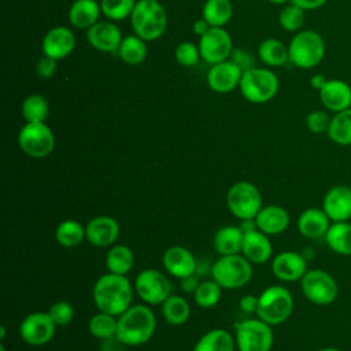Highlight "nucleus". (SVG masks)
I'll return each instance as SVG.
<instances>
[{
    "label": "nucleus",
    "mask_w": 351,
    "mask_h": 351,
    "mask_svg": "<svg viewBox=\"0 0 351 351\" xmlns=\"http://www.w3.org/2000/svg\"><path fill=\"white\" fill-rule=\"evenodd\" d=\"M241 75L243 71L228 59L217 64H211L207 73V85L217 93H229L239 88Z\"/></svg>",
    "instance_id": "nucleus-20"
},
{
    "label": "nucleus",
    "mask_w": 351,
    "mask_h": 351,
    "mask_svg": "<svg viewBox=\"0 0 351 351\" xmlns=\"http://www.w3.org/2000/svg\"><path fill=\"white\" fill-rule=\"evenodd\" d=\"M211 26L208 25V22L206 21V19H203V18H200V19H196L195 22H193V25H192V30H193V33L200 38L204 33H207V30L210 29Z\"/></svg>",
    "instance_id": "nucleus-51"
},
{
    "label": "nucleus",
    "mask_w": 351,
    "mask_h": 351,
    "mask_svg": "<svg viewBox=\"0 0 351 351\" xmlns=\"http://www.w3.org/2000/svg\"><path fill=\"white\" fill-rule=\"evenodd\" d=\"M229 60H232L243 73L256 66V59L254 53L245 48H233Z\"/></svg>",
    "instance_id": "nucleus-45"
},
{
    "label": "nucleus",
    "mask_w": 351,
    "mask_h": 351,
    "mask_svg": "<svg viewBox=\"0 0 351 351\" xmlns=\"http://www.w3.org/2000/svg\"><path fill=\"white\" fill-rule=\"evenodd\" d=\"M88 329L90 335L99 340H107L117 336L118 317L111 315L104 311L93 314L88 322Z\"/></svg>",
    "instance_id": "nucleus-37"
},
{
    "label": "nucleus",
    "mask_w": 351,
    "mask_h": 351,
    "mask_svg": "<svg viewBox=\"0 0 351 351\" xmlns=\"http://www.w3.org/2000/svg\"><path fill=\"white\" fill-rule=\"evenodd\" d=\"M269 3H271V4H277V5H280V4H285V3H289V0H267Z\"/></svg>",
    "instance_id": "nucleus-53"
},
{
    "label": "nucleus",
    "mask_w": 351,
    "mask_h": 351,
    "mask_svg": "<svg viewBox=\"0 0 351 351\" xmlns=\"http://www.w3.org/2000/svg\"><path fill=\"white\" fill-rule=\"evenodd\" d=\"M221 296H222V288L213 278L200 281L196 291L193 292L195 303L202 308L215 307L219 303Z\"/></svg>",
    "instance_id": "nucleus-39"
},
{
    "label": "nucleus",
    "mask_w": 351,
    "mask_h": 351,
    "mask_svg": "<svg viewBox=\"0 0 351 351\" xmlns=\"http://www.w3.org/2000/svg\"><path fill=\"white\" fill-rule=\"evenodd\" d=\"M119 223L110 215H97L85 225V239L95 247H111L119 236Z\"/></svg>",
    "instance_id": "nucleus-18"
},
{
    "label": "nucleus",
    "mask_w": 351,
    "mask_h": 351,
    "mask_svg": "<svg viewBox=\"0 0 351 351\" xmlns=\"http://www.w3.org/2000/svg\"><path fill=\"white\" fill-rule=\"evenodd\" d=\"M134 292L148 306L162 304L171 295L170 280L156 269H144L134 278Z\"/></svg>",
    "instance_id": "nucleus-12"
},
{
    "label": "nucleus",
    "mask_w": 351,
    "mask_h": 351,
    "mask_svg": "<svg viewBox=\"0 0 351 351\" xmlns=\"http://www.w3.org/2000/svg\"><path fill=\"white\" fill-rule=\"evenodd\" d=\"M330 117L324 110H313L306 117V126L314 134H322L328 132Z\"/></svg>",
    "instance_id": "nucleus-44"
},
{
    "label": "nucleus",
    "mask_w": 351,
    "mask_h": 351,
    "mask_svg": "<svg viewBox=\"0 0 351 351\" xmlns=\"http://www.w3.org/2000/svg\"><path fill=\"white\" fill-rule=\"evenodd\" d=\"M280 81L274 71L267 67H252L243 73L240 80V93L254 104H263L273 100L278 92Z\"/></svg>",
    "instance_id": "nucleus-5"
},
{
    "label": "nucleus",
    "mask_w": 351,
    "mask_h": 351,
    "mask_svg": "<svg viewBox=\"0 0 351 351\" xmlns=\"http://www.w3.org/2000/svg\"><path fill=\"white\" fill-rule=\"evenodd\" d=\"M234 336L226 329L215 328L203 333L195 343L192 351H234Z\"/></svg>",
    "instance_id": "nucleus-28"
},
{
    "label": "nucleus",
    "mask_w": 351,
    "mask_h": 351,
    "mask_svg": "<svg viewBox=\"0 0 351 351\" xmlns=\"http://www.w3.org/2000/svg\"><path fill=\"white\" fill-rule=\"evenodd\" d=\"M326 134L329 140L337 145H351V107L330 117Z\"/></svg>",
    "instance_id": "nucleus-33"
},
{
    "label": "nucleus",
    "mask_w": 351,
    "mask_h": 351,
    "mask_svg": "<svg viewBox=\"0 0 351 351\" xmlns=\"http://www.w3.org/2000/svg\"><path fill=\"white\" fill-rule=\"evenodd\" d=\"M239 307L245 313V314H256L258 310V296L255 295H244L240 302H239Z\"/></svg>",
    "instance_id": "nucleus-47"
},
{
    "label": "nucleus",
    "mask_w": 351,
    "mask_h": 351,
    "mask_svg": "<svg viewBox=\"0 0 351 351\" xmlns=\"http://www.w3.org/2000/svg\"><path fill=\"white\" fill-rule=\"evenodd\" d=\"M199 277L196 274H192V276H188V277H184L180 280V288L185 292V293H192L196 291L197 285H199Z\"/></svg>",
    "instance_id": "nucleus-48"
},
{
    "label": "nucleus",
    "mask_w": 351,
    "mask_h": 351,
    "mask_svg": "<svg viewBox=\"0 0 351 351\" xmlns=\"http://www.w3.org/2000/svg\"><path fill=\"white\" fill-rule=\"evenodd\" d=\"M134 5L136 0H100L101 14L112 22L130 18Z\"/></svg>",
    "instance_id": "nucleus-40"
},
{
    "label": "nucleus",
    "mask_w": 351,
    "mask_h": 351,
    "mask_svg": "<svg viewBox=\"0 0 351 351\" xmlns=\"http://www.w3.org/2000/svg\"><path fill=\"white\" fill-rule=\"evenodd\" d=\"M328 0H289V3L300 7L304 11H311V10H317L321 8Z\"/></svg>",
    "instance_id": "nucleus-50"
},
{
    "label": "nucleus",
    "mask_w": 351,
    "mask_h": 351,
    "mask_svg": "<svg viewBox=\"0 0 351 351\" xmlns=\"http://www.w3.org/2000/svg\"><path fill=\"white\" fill-rule=\"evenodd\" d=\"M226 207L237 219H255L263 207L261 191L250 181L234 182L226 193Z\"/></svg>",
    "instance_id": "nucleus-9"
},
{
    "label": "nucleus",
    "mask_w": 351,
    "mask_h": 351,
    "mask_svg": "<svg viewBox=\"0 0 351 351\" xmlns=\"http://www.w3.org/2000/svg\"><path fill=\"white\" fill-rule=\"evenodd\" d=\"M85 239V225L75 219H64L55 229V240L64 248H74Z\"/></svg>",
    "instance_id": "nucleus-36"
},
{
    "label": "nucleus",
    "mask_w": 351,
    "mask_h": 351,
    "mask_svg": "<svg viewBox=\"0 0 351 351\" xmlns=\"http://www.w3.org/2000/svg\"><path fill=\"white\" fill-rule=\"evenodd\" d=\"M48 314L56 326H67L74 319V308L66 300H58L51 304Z\"/></svg>",
    "instance_id": "nucleus-43"
},
{
    "label": "nucleus",
    "mask_w": 351,
    "mask_h": 351,
    "mask_svg": "<svg viewBox=\"0 0 351 351\" xmlns=\"http://www.w3.org/2000/svg\"><path fill=\"white\" fill-rule=\"evenodd\" d=\"M18 145L25 155L43 159L52 154L55 134L45 122H26L18 133Z\"/></svg>",
    "instance_id": "nucleus-10"
},
{
    "label": "nucleus",
    "mask_w": 351,
    "mask_h": 351,
    "mask_svg": "<svg viewBox=\"0 0 351 351\" xmlns=\"http://www.w3.org/2000/svg\"><path fill=\"white\" fill-rule=\"evenodd\" d=\"M133 33L144 41H155L167 27V14L159 1L137 0L130 15Z\"/></svg>",
    "instance_id": "nucleus-4"
},
{
    "label": "nucleus",
    "mask_w": 351,
    "mask_h": 351,
    "mask_svg": "<svg viewBox=\"0 0 351 351\" xmlns=\"http://www.w3.org/2000/svg\"><path fill=\"white\" fill-rule=\"evenodd\" d=\"M322 208L332 222L351 219V188L347 185H335L326 191L322 199Z\"/></svg>",
    "instance_id": "nucleus-19"
},
{
    "label": "nucleus",
    "mask_w": 351,
    "mask_h": 351,
    "mask_svg": "<svg viewBox=\"0 0 351 351\" xmlns=\"http://www.w3.org/2000/svg\"><path fill=\"white\" fill-rule=\"evenodd\" d=\"M0 351H5V347H4V344H3V343L0 344Z\"/></svg>",
    "instance_id": "nucleus-55"
},
{
    "label": "nucleus",
    "mask_w": 351,
    "mask_h": 351,
    "mask_svg": "<svg viewBox=\"0 0 351 351\" xmlns=\"http://www.w3.org/2000/svg\"><path fill=\"white\" fill-rule=\"evenodd\" d=\"M152 1H159V0H152Z\"/></svg>",
    "instance_id": "nucleus-56"
},
{
    "label": "nucleus",
    "mask_w": 351,
    "mask_h": 351,
    "mask_svg": "<svg viewBox=\"0 0 351 351\" xmlns=\"http://www.w3.org/2000/svg\"><path fill=\"white\" fill-rule=\"evenodd\" d=\"M197 263L199 262L196 256L182 245L169 247L162 256V265L165 270L178 280L196 274Z\"/></svg>",
    "instance_id": "nucleus-16"
},
{
    "label": "nucleus",
    "mask_w": 351,
    "mask_h": 351,
    "mask_svg": "<svg viewBox=\"0 0 351 351\" xmlns=\"http://www.w3.org/2000/svg\"><path fill=\"white\" fill-rule=\"evenodd\" d=\"M304 10L288 3L278 14V23L287 32H299L304 23Z\"/></svg>",
    "instance_id": "nucleus-41"
},
{
    "label": "nucleus",
    "mask_w": 351,
    "mask_h": 351,
    "mask_svg": "<svg viewBox=\"0 0 351 351\" xmlns=\"http://www.w3.org/2000/svg\"><path fill=\"white\" fill-rule=\"evenodd\" d=\"M156 330V317L148 304H132L118 317L117 337L126 346L148 343Z\"/></svg>",
    "instance_id": "nucleus-2"
},
{
    "label": "nucleus",
    "mask_w": 351,
    "mask_h": 351,
    "mask_svg": "<svg viewBox=\"0 0 351 351\" xmlns=\"http://www.w3.org/2000/svg\"><path fill=\"white\" fill-rule=\"evenodd\" d=\"M293 311V296L282 285H270L258 296L256 317L271 326L285 322Z\"/></svg>",
    "instance_id": "nucleus-6"
},
{
    "label": "nucleus",
    "mask_w": 351,
    "mask_h": 351,
    "mask_svg": "<svg viewBox=\"0 0 351 351\" xmlns=\"http://www.w3.org/2000/svg\"><path fill=\"white\" fill-rule=\"evenodd\" d=\"M332 221L324 211V208L310 207L300 213L298 218V230L299 233L310 240H317L325 237Z\"/></svg>",
    "instance_id": "nucleus-24"
},
{
    "label": "nucleus",
    "mask_w": 351,
    "mask_h": 351,
    "mask_svg": "<svg viewBox=\"0 0 351 351\" xmlns=\"http://www.w3.org/2000/svg\"><path fill=\"white\" fill-rule=\"evenodd\" d=\"M21 112L26 122H45L49 114V104L43 95L32 93L23 99Z\"/></svg>",
    "instance_id": "nucleus-38"
},
{
    "label": "nucleus",
    "mask_w": 351,
    "mask_h": 351,
    "mask_svg": "<svg viewBox=\"0 0 351 351\" xmlns=\"http://www.w3.org/2000/svg\"><path fill=\"white\" fill-rule=\"evenodd\" d=\"M326 81H328V78H326L324 74L317 73V74H314V75L310 78V85H311L313 89L319 90V89L326 84Z\"/></svg>",
    "instance_id": "nucleus-52"
},
{
    "label": "nucleus",
    "mask_w": 351,
    "mask_h": 351,
    "mask_svg": "<svg viewBox=\"0 0 351 351\" xmlns=\"http://www.w3.org/2000/svg\"><path fill=\"white\" fill-rule=\"evenodd\" d=\"M174 58L178 64H181L184 67H192L200 59L199 45H196L192 41H182L176 47Z\"/></svg>",
    "instance_id": "nucleus-42"
},
{
    "label": "nucleus",
    "mask_w": 351,
    "mask_h": 351,
    "mask_svg": "<svg viewBox=\"0 0 351 351\" xmlns=\"http://www.w3.org/2000/svg\"><path fill=\"white\" fill-rule=\"evenodd\" d=\"M125 347H128L125 343H122L117 336L103 340L100 351H125Z\"/></svg>",
    "instance_id": "nucleus-49"
},
{
    "label": "nucleus",
    "mask_w": 351,
    "mask_h": 351,
    "mask_svg": "<svg viewBox=\"0 0 351 351\" xmlns=\"http://www.w3.org/2000/svg\"><path fill=\"white\" fill-rule=\"evenodd\" d=\"M55 329L56 325L51 319L48 311H34L21 321L19 336L26 344L40 347L52 340Z\"/></svg>",
    "instance_id": "nucleus-14"
},
{
    "label": "nucleus",
    "mask_w": 351,
    "mask_h": 351,
    "mask_svg": "<svg viewBox=\"0 0 351 351\" xmlns=\"http://www.w3.org/2000/svg\"><path fill=\"white\" fill-rule=\"evenodd\" d=\"M325 53V40L317 30H299L288 44L289 63L302 70H310L318 66L324 60Z\"/></svg>",
    "instance_id": "nucleus-3"
},
{
    "label": "nucleus",
    "mask_w": 351,
    "mask_h": 351,
    "mask_svg": "<svg viewBox=\"0 0 351 351\" xmlns=\"http://www.w3.org/2000/svg\"><path fill=\"white\" fill-rule=\"evenodd\" d=\"M122 38L121 29L112 21H99L86 30L88 43L100 52L118 51Z\"/></svg>",
    "instance_id": "nucleus-21"
},
{
    "label": "nucleus",
    "mask_w": 351,
    "mask_h": 351,
    "mask_svg": "<svg viewBox=\"0 0 351 351\" xmlns=\"http://www.w3.org/2000/svg\"><path fill=\"white\" fill-rule=\"evenodd\" d=\"M162 315L165 321L171 326L184 325L191 317V306L186 299L181 295H170L160 304Z\"/></svg>",
    "instance_id": "nucleus-32"
},
{
    "label": "nucleus",
    "mask_w": 351,
    "mask_h": 351,
    "mask_svg": "<svg viewBox=\"0 0 351 351\" xmlns=\"http://www.w3.org/2000/svg\"><path fill=\"white\" fill-rule=\"evenodd\" d=\"M308 270L306 258L296 251H282L271 259V271L284 282L300 281Z\"/></svg>",
    "instance_id": "nucleus-15"
},
{
    "label": "nucleus",
    "mask_w": 351,
    "mask_h": 351,
    "mask_svg": "<svg viewBox=\"0 0 351 351\" xmlns=\"http://www.w3.org/2000/svg\"><path fill=\"white\" fill-rule=\"evenodd\" d=\"M101 7L97 0H74L69 10V21L77 29H89L99 22Z\"/></svg>",
    "instance_id": "nucleus-26"
},
{
    "label": "nucleus",
    "mask_w": 351,
    "mask_h": 351,
    "mask_svg": "<svg viewBox=\"0 0 351 351\" xmlns=\"http://www.w3.org/2000/svg\"><path fill=\"white\" fill-rule=\"evenodd\" d=\"M211 278L222 289H237L247 285L254 274L252 263L243 255H222L211 265Z\"/></svg>",
    "instance_id": "nucleus-7"
},
{
    "label": "nucleus",
    "mask_w": 351,
    "mask_h": 351,
    "mask_svg": "<svg viewBox=\"0 0 351 351\" xmlns=\"http://www.w3.org/2000/svg\"><path fill=\"white\" fill-rule=\"evenodd\" d=\"M244 233L240 226L225 225L219 228L213 237V247L219 256L241 254Z\"/></svg>",
    "instance_id": "nucleus-27"
},
{
    "label": "nucleus",
    "mask_w": 351,
    "mask_h": 351,
    "mask_svg": "<svg viewBox=\"0 0 351 351\" xmlns=\"http://www.w3.org/2000/svg\"><path fill=\"white\" fill-rule=\"evenodd\" d=\"M318 95L324 108L333 114L351 107V85L343 80H328Z\"/></svg>",
    "instance_id": "nucleus-22"
},
{
    "label": "nucleus",
    "mask_w": 351,
    "mask_h": 351,
    "mask_svg": "<svg viewBox=\"0 0 351 351\" xmlns=\"http://www.w3.org/2000/svg\"><path fill=\"white\" fill-rule=\"evenodd\" d=\"M318 351H341V350L336 348V347H324V348H321Z\"/></svg>",
    "instance_id": "nucleus-54"
},
{
    "label": "nucleus",
    "mask_w": 351,
    "mask_h": 351,
    "mask_svg": "<svg viewBox=\"0 0 351 351\" xmlns=\"http://www.w3.org/2000/svg\"><path fill=\"white\" fill-rule=\"evenodd\" d=\"M326 245L339 255H351V223L350 221L332 222L326 234Z\"/></svg>",
    "instance_id": "nucleus-31"
},
{
    "label": "nucleus",
    "mask_w": 351,
    "mask_h": 351,
    "mask_svg": "<svg viewBox=\"0 0 351 351\" xmlns=\"http://www.w3.org/2000/svg\"><path fill=\"white\" fill-rule=\"evenodd\" d=\"M104 263L107 271L126 276L134 266V254L125 244H114L108 248Z\"/></svg>",
    "instance_id": "nucleus-29"
},
{
    "label": "nucleus",
    "mask_w": 351,
    "mask_h": 351,
    "mask_svg": "<svg viewBox=\"0 0 351 351\" xmlns=\"http://www.w3.org/2000/svg\"><path fill=\"white\" fill-rule=\"evenodd\" d=\"M304 298L315 306H329L339 295V285L332 274L322 269H308L300 280Z\"/></svg>",
    "instance_id": "nucleus-11"
},
{
    "label": "nucleus",
    "mask_w": 351,
    "mask_h": 351,
    "mask_svg": "<svg viewBox=\"0 0 351 351\" xmlns=\"http://www.w3.org/2000/svg\"><path fill=\"white\" fill-rule=\"evenodd\" d=\"M133 293L134 287L126 276L110 271L100 276L92 289L96 308L115 317H119L132 306Z\"/></svg>",
    "instance_id": "nucleus-1"
},
{
    "label": "nucleus",
    "mask_w": 351,
    "mask_h": 351,
    "mask_svg": "<svg viewBox=\"0 0 351 351\" xmlns=\"http://www.w3.org/2000/svg\"><path fill=\"white\" fill-rule=\"evenodd\" d=\"M56 62L55 59L47 56V55H43L37 64H36V73L40 78H44V80H48L51 78L55 73H56Z\"/></svg>",
    "instance_id": "nucleus-46"
},
{
    "label": "nucleus",
    "mask_w": 351,
    "mask_h": 351,
    "mask_svg": "<svg viewBox=\"0 0 351 351\" xmlns=\"http://www.w3.org/2000/svg\"><path fill=\"white\" fill-rule=\"evenodd\" d=\"M233 16V4L230 0H206L202 10V18L211 27H223Z\"/></svg>",
    "instance_id": "nucleus-34"
},
{
    "label": "nucleus",
    "mask_w": 351,
    "mask_h": 351,
    "mask_svg": "<svg viewBox=\"0 0 351 351\" xmlns=\"http://www.w3.org/2000/svg\"><path fill=\"white\" fill-rule=\"evenodd\" d=\"M241 254L251 262V263H265L273 255V245L269 236L261 232L258 228L244 233Z\"/></svg>",
    "instance_id": "nucleus-23"
},
{
    "label": "nucleus",
    "mask_w": 351,
    "mask_h": 351,
    "mask_svg": "<svg viewBox=\"0 0 351 351\" xmlns=\"http://www.w3.org/2000/svg\"><path fill=\"white\" fill-rule=\"evenodd\" d=\"M256 228L267 236L280 234L288 229L291 218L288 211L277 204L263 206L255 217Z\"/></svg>",
    "instance_id": "nucleus-25"
},
{
    "label": "nucleus",
    "mask_w": 351,
    "mask_h": 351,
    "mask_svg": "<svg viewBox=\"0 0 351 351\" xmlns=\"http://www.w3.org/2000/svg\"><path fill=\"white\" fill-rule=\"evenodd\" d=\"M200 58L208 64L228 60L233 51V41L225 27H210L199 38Z\"/></svg>",
    "instance_id": "nucleus-13"
},
{
    "label": "nucleus",
    "mask_w": 351,
    "mask_h": 351,
    "mask_svg": "<svg viewBox=\"0 0 351 351\" xmlns=\"http://www.w3.org/2000/svg\"><path fill=\"white\" fill-rule=\"evenodd\" d=\"M117 52L123 63L129 66H137L143 63L147 58V53H148L147 41H144L136 34L126 36L122 38Z\"/></svg>",
    "instance_id": "nucleus-35"
},
{
    "label": "nucleus",
    "mask_w": 351,
    "mask_h": 351,
    "mask_svg": "<svg viewBox=\"0 0 351 351\" xmlns=\"http://www.w3.org/2000/svg\"><path fill=\"white\" fill-rule=\"evenodd\" d=\"M75 48V36L71 29L66 26H55L49 29L41 43L43 53L55 59L62 60L67 58Z\"/></svg>",
    "instance_id": "nucleus-17"
},
{
    "label": "nucleus",
    "mask_w": 351,
    "mask_h": 351,
    "mask_svg": "<svg viewBox=\"0 0 351 351\" xmlns=\"http://www.w3.org/2000/svg\"><path fill=\"white\" fill-rule=\"evenodd\" d=\"M273 326L261 318H248L234 325V341L239 351H270L274 343Z\"/></svg>",
    "instance_id": "nucleus-8"
},
{
    "label": "nucleus",
    "mask_w": 351,
    "mask_h": 351,
    "mask_svg": "<svg viewBox=\"0 0 351 351\" xmlns=\"http://www.w3.org/2000/svg\"><path fill=\"white\" fill-rule=\"evenodd\" d=\"M258 58L269 67H280L289 62L288 45L278 38H265L258 45Z\"/></svg>",
    "instance_id": "nucleus-30"
}]
</instances>
